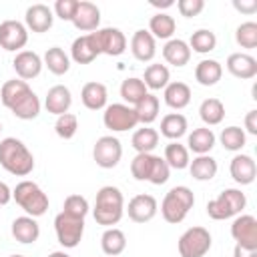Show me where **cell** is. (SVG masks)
<instances>
[{"instance_id":"6da1fadb","label":"cell","mask_w":257,"mask_h":257,"mask_svg":"<svg viewBox=\"0 0 257 257\" xmlns=\"http://www.w3.org/2000/svg\"><path fill=\"white\" fill-rule=\"evenodd\" d=\"M0 100L20 120H32L40 114V100L26 80H6L0 88Z\"/></svg>"},{"instance_id":"7a4b0ae2","label":"cell","mask_w":257,"mask_h":257,"mask_svg":"<svg viewBox=\"0 0 257 257\" xmlns=\"http://www.w3.org/2000/svg\"><path fill=\"white\" fill-rule=\"evenodd\" d=\"M0 167L14 177H28L34 169V155L20 139L6 137L0 141Z\"/></svg>"},{"instance_id":"3957f363","label":"cell","mask_w":257,"mask_h":257,"mask_svg":"<svg viewBox=\"0 0 257 257\" xmlns=\"http://www.w3.org/2000/svg\"><path fill=\"white\" fill-rule=\"evenodd\" d=\"M122 215H124V197L120 189L112 185L100 187L96 193L94 209H92L94 221L104 227H114L122 219Z\"/></svg>"},{"instance_id":"277c9868","label":"cell","mask_w":257,"mask_h":257,"mask_svg":"<svg viewBox=\"0 0 257 257\" xmlns=\"http://www.w3.org/2000/svg\"><path fill=\"white\" fill-rule=\"evenodd\" d=\"M131 175L137 181H149L153 185H165L169 181L171 169L167 161L153 153H137L131 161Z\"/></svg>"},{"instance_id":"5b68a950","label":"cell","mask_w":257,"mask_h":257,"mask_svg":"<svg viewBox=\"0 0 257 257\" xmlns=\"http://www.w3.org/2000/svg\"><path fill=\"white\" fill-rule=\"evenodd\" d=\"M195 205V195L189 187L185 185H177L173 187L161 201V215L167 223L177 225L181 221H185V217L189 215V211Z\"/></svg>"},{"instance_id":"8992f818","label":"cell","mask_w":257,"mask_h":257,"mask_svg":"<svg viewBox=\"0 0 257 257\" xmlns=\"http://www.w3.org/2000/svg\"><path fill=\"white\" fill-rule=\"evenodd\" d=\"M12 199L20 209H24L26 215L30 217H42L48 211V195L34 183V181H20L12 189Z\"/></svg>"},{"instance_id":"52a82bcc","label":"cell","mask_w":257,"mask_h":257,"mask_svg":"<svg viewBox=\"0 0 257 257\" xmlns=\"http://www.w3.org/2000/svg\"><path fill=\"white\" fill-rule=\"evenodd\" d=\"M247 205V197L241 189H223L213 201L207 203V215L215 221H225L241 215Z\"/></svg>"},{"instance_id":"ba28073f","label":"cell","mask_w":257,"mask_h":257,"mask_svg":"<svg viewBox=\"0 0 257 257\" xmlns=\"http://www.w3.org/2000/svg\"><path fill=\"white\" fill-rule=\"evenodd\" d=\"M211 233L205 227H189L177 241L181 257H205L211 249Z\"/></svg>"},{"instance_id":"9c48e42d","label":"cell","mask_w":257,"mask_h":257,"mask_svg":"<svg viewBox=\"0 0 257 257\" xmlns=\"http://www.w3.org/2000/svg\"><path fill=\"white\" fill-rule=\"evenodd\" d=\"M102 122L112 133H124V131L135 128L139 124V118H137V112L133 106H128L124 102H112V104L104 106Z\"/></svg>"},{"instance_id":"30bf717a","label":"cell","mask_w":257,"mask_h":257,"mask_svg":"<svg viewBox=\"0 0 257 257\" xmlns=\"http://www.w3.org/2000/svg\"><path fill=\"white\" fill-rule=\"evenodd\" d=\"M54 231H56L58 243L64 249H74L84 235V219H78L60 211L54 217Z\"/></svg>"},{"instance_id":"8fae6325","label":"cell","mask_w":257,"mask_h":257,"mask_svg":"<svg viewBox=\"0 0 257 257\" xmlns=\"http://www.w3.org/2000/svg\"><path fill=\"white\" fill-rule=\"evenodd\" d=\"M88 36H90V40L96 48V54L120 56L126 50V36L118 28H112V26L98 28V30L90 32Z\"/></svg>"},{"instance_id":"7c38bea8","label":"cell","mask_w":257,"mask_h":257,"mask_svg":"<svg viewBox=\"0 0 257 257\" xmlns=\"http://www.w3.org/2000/svg\"><path fill=\"white\" fill-rule=\"evenodd\" d=\"M92 159L100 169H114L122 159V145L116 137L104 135L92 147Z\"/></svg>"},{"instance_id":"4fadbf2b","label":"cell","mask_w":257,"mask_h":257,"mask_svg":"<svg viewBox=\"0 0 257 257\" xmlns=\"http://www.w3.org/2000/svg\"><path fill=\"white\" fill-rule=\"evenodd\" d=\"M28 42V28L18 20L0 22V46L8 52H20Z\"/></svg>"},{"instance_id":"5bb4252c","label":"cell","mask_w":257,"mask_h":257,"mask_svg":"<svg viewBox=\"0 0 257 257\" xmlns=\"http://www.w3.org/2000/svg\"><path fill=\"white\" fill-rule=\"evenodd\" d=\"M231 237L235 245L257 249V219L253 215H237L231 223Z\"/></svg>"},{"instance_id":"9a60e30c","label":"cell","mask_w":257,"mask_h":257,"mask_svg":"<svg viewBox=\"0 0 257 257\" xmlns=\"http://www.w3.org/2000/svg\"><path fill=\"white\" fill-rule=\"evenodd\" d=\"M124 211L128 213V219L131 221H135V223H149L157 215L159 203H157V199L153 195L141 193V195H135L128 201V205H126Z\"/></svg>"},{"instance_id":"2e32d148","label":"cell","mask_w":257,"mask_h":257,"mask_svg":"<svg viewBox=\"0 0 257 257\" xmlns=\"http://www.w3.org/2000/svg\"><path fill=\"white\" fill-rule=\"evenodd\" d=\"M12 66L20 80H32L42 72L44 64H42V58L34 50H20V52H16V56L12 60Z\"/></svg>"},{"instance_id":"e0dca14e","label":"cell","mask_w":257,"mask_h":257,"mask_svg":"<svg viewBox=\"0 0 257 257\" xmlns=\"http://www.w3.org/2000/svg\"><path fill=\"white\" fill-rule=\"evenodd\" d=\"M72 24L76 30L80 32H94L98 30V24H100V10L96 4L88 2V0H82L78 2V8L72 16Z\"/></svg>"},{"instance_id":"ac0fdd59","label":"cell","mask_w":257,"mask_h":257,"mask_svg":"<svg viewBox=\"0 0 257 257\" xmlns=\"http://www.w3.org/2000/svg\"><path fill=\"white\" fill-rule=\"evenodd\" d=\"M24 22H26V28L32 30V32H46L52 28V22H54V12L50 6L46 4H32L26 8V14H24Z\"/></svg>"},{"instance_id":"d6986e66","label":"cell","mask_w":257,"mask_h":257,"mask_svg":"<svg viewBox=\"0 0 257 257\" xmlns=\"http://www.w3.org/2000/svg\"><path fill=\"white\" fill-rule=\"evenodd\" d=\"M225 66H227V70L235 78H241V80L255 78V74H257V60L251 54H247V52H233V54H229Z\"/></svg>"},{"instance_id":"ffe728a7","label":"cell","mask_w":257,"mask_h":257,"mask_svg":"<svg viewBox=\"0 0 257 257\" xmlns=\"http://www.w3.org/2000/svg\"><path fill=\"white\" fill-rule=\"evenodd\" d=\"M131 52L137 60L141 62H151L157 54V40L153 38V34L145 28L135 30L133 38H131Z\"/></svg>"},{"instance_id":"44dd1931","label":"cell","mask_w":257,"mask_h":257,"mask_svg":"<svg viewBox=\"0 0 257 257\" xmlns=\"http://www.w3.org/2000/svg\"><path fill=\"white\" fill-rule=\"evenodd\" d=\"M229 173H231V177H233L235 183H239V185H251L255 181V177H257V165H255L253 157L239 153V155H235L231 159Z\"/></svg>"},{"instance_id":"7402d4cb","label":"cell","mask_w":257,"mask_h":257,"mask_svg":"<svg viewBox=\"0 0 257 257\" xmlns=\"http://www.w3.org/2000/svg\"><path fill=\"white\" fill-rule=\"evenodd\" d=\"M70 104H72V94H70L68 86H64V84H54L52 88H48L46 98H44V106H46V110H48L50 114L60 116V114L68 112Z\"/></svg>"},{"instance_id":"603a6c76","label":"cell","mask_w":257,"mask_h":257,"mask_svg":"<svg viewBox=\"0 0 257 257\" xmlns=\"http://www.w3.org/2000/svg\"><path fill=\"white\" fill-rule=\"evenodd\" d=\"M10 231H12V237H14L18 243H24V245L34 243V241H38V237H40V227H38L36 219L30 217V215L16 217V219L12 221Z\"/></svg>"},{"instance_id":"cb8c5ba5","label":"cell","mask_w":257,"mask_h":257,"mask_svg":"<svg viewBox=\"0 0 257 257\" xmlns=\"http://www.w3.org/2000/svg\"><path fill=\"white\" fill-rule=\"evenodd\" d=\"M80 100L88 110H102L106 106V100H108V90H106V86L102 82L90 80V82H86L82 86Z\"/></svg>"},{"instance_id":"d4e9b609","label":"cell","mask_w":257,"mask_h":257,"mask_svg":"<svg viewBox=\"0 0 257 257\" xmlns=\"http://www.w3.org/2000/svg\"><path fill=\"white\" fill-rule=\"evenodd\" d=\"M215 141L217 137L209 126H199V128H193V133H189L187 149L193 151L195 155H209L211 149L215 147Z\"/></svg>"},{"instance_id":"484cf974","label":"cell","mask_w":257,"mask_h":257,"mask_svg":"<svg viewBox=\"0 0 257 257\" xmlns=\"http://www.w3.org/2000/svg\"><path fill=\"white\" fill-rule=\"evenodd\" d=\"M163 58H165L169 64L181 68V66H185V64L191 60V48H189V44H187L185 40H181V38H171V40H167V44L163 46Z\"/></svg>"},{"instance_id":"4316f807","label":"cell","mask_w":257,"mask_h":257,"mask_svg":"<svg viewBox=\"0 0 257 257\" xmlns=\"http://www.w3.org/2000/svg\"><path fill=\"white\" fill-rule=\"evenodd\" d=\"M165 104L175 108V110H181L185 108L189 102H191V88L187 82H181V80H175V82H169L165 86Z\"/></svg>"},{"instance_id":"83f0119b","label":"cell","mask_w":257,"mask_h":257,"mask_svg":"<svg viewBox=\"0 0 257 257\" xmlns=\"http://www.w3.org/2000/svg\"><path fill=\"white\" fill-rule=\"evenodd\" d=\"M223 76V66L219 60L213 58H203L197 66H195V80L201 86H213L221 80Z\"/></svg>"},{"instance_id":"f1b7e54d","label":"cell","mask_w":257,"mask_h":257,"mask_svg":"<svg viewBox=\"0 0 257 257\" xmlns=\"http://www.w3.org/2000/svg\"><path fill=\"white\" fill-rule=\"evenodd\" d=\"M189 128L187 116L181 112H169L161 118V135L171 141H179Z\"/></svg>"},{"instance_id":"f546056e","label":"cell","mask_w":257,"mask_h":257,"mask_svg":"<svg viewBox=\"0 0 257 257\" xmlns=\"http://www.w3.org/2000/svg\"><path fill=\"white\" fill-rule=\"evenodd\" d=\"M177 30V22L171 14L167 12H157L155 16H151L149 20V32L153 34V38H161V40H171V36Z\"/></svg>"},{"instance_id":"4dcf8cb0","label":"cell","mask_w":257,"mask_h":257,"mask_svg":"<svg viewBox=\"0 0 257 257\" xmlns=\"http://www.w3.org/2000/svg\"><path fill=\"white\" fill-rule=\"evenodd\" d=\"M100 249L108 257H116L126 249V235L116 227H106L100 237Z\"/></svg>"},{"instance_id":"1f68e13d","label":"cell","mask_w":257,"mask_h":257,"mask_svg":"<svg viewBox=\"0 0 257 257\" xmlns=\"http://www.w3.org/2000/svg\"><path fill=\"white\" fill-rule=\"evenodd\" d=\"M42 64L56 76H62L70 70V58L68 54L60 48V46H50L46 52H44V58H42Z\"/></svg>"},{"instance_id":"d6a6232c","label":"cell","mask_w":257,"mask_h":257,"mask_svg":"<svg viewBox=\"0 0 257 257\" xmlns=\"http://www.w3.org/2000/svg\"><path fill=\"white\" fill-rule=\"evenodd\" d=\"M217 161L211 155H197L189 163V171L195 181H211L217 175Z\"/></svg>"},{"instance_id":"836d02e7","label":"cell","mask_w":257,"mask_h":257,"mask_svg":"<svg viewBox=\"0 0 257 257\" xmlns=\"http://www.w3.org/2000/svg\"><path fill=\"white\" fill-rule=\"evenodd\" d=\"M147 94H149V88L145 86L143 78L131 76V78H124L120 84V96H122L124 104H128V106L139 104Z\"/></svg>"},{"instance_id":"e575fe53","label":"cell","mask_w":257,"mask_h":257,"mask_svg":"<svg viewBox=\"0 0 257 257\" xmlns=\"http://www.w3.org/2000/svg\"><path fill=\"white\" fill-rule=\"evenodd\" d=\"M70 56L76 64H90L98 54H96V48L90 40L88 34H82L78 38H74L72 46H70Z\"/></svg>"},{"instance_id":"d590c367","label":"cell","mask_w":257,"mask_h":257,"mask_svg":"<svg viewBox=\"0 0 257 257\" xmlns=\"http://www.w3.org/2000/svg\"><path fill=\"white\" fill-rule=\"evenodd\" d=\"M199 116L207 126L221 124L225 118V104L219 98H205L199 106Z\"/></svg>"},{"instance_id":"8d00e7d4","label":"cell","mask_w":257,"mask_h":257,"mask_svg":"<svg viewBox=\"0 0 257 257\" xmlns=\"http://www.w3.org/2000/svg\"><path fill=\"white\" fill-rule=\"evenodd\" d=\"M169 80H171V72H169V68H167L165 64L153 62V64H149V66L145 68V78H143V82H145L147 88H151V90H161V88H165V86L169 84Z\"/></svg>"},{"instance_id":"74e56055","label":"cell","mask_w":257,"mask_h":257,"mask_svg":"<svg viewBox=\"0 0 257 257\" xmlns=\"http://www.w3.org/2000/svg\"><path fill=\"white\" fill-rule=\"evenodd\" d=\"M169 165V169H187L191 159H189V149L185 145H181L179 141H171L167 147H165V157H163Z\"/></svg>"},{"instance_id":"f35d334b","label":"cell","mask_w":257,"mask_h":257,"mask_svg":"<svg viewBox=\"0 0 257 257\" xmlns=\"http://www.w3.org/2000/svg\"><path fill=\"white\" fill-rule=\"evenodd\" d=\"M131 145L137 153H153L159 145V131H155L153 126H143V128L135 131Z\"/></svg>"},{"instance_id":"ab89813d","label":"cell","mask_w":257,"mask_h":257,"mask_svg":"<svg viewBox=\"0 0 257 257\" xmlns=\"http://www.w3.org/2000/svg\"><path fill=\"white\" fill-rule=\"evenodd\" d=\"M187 44H189L191 50H195V52H199V54H207V52L215 50V46H217V36H215V32L209 30V28H199V30H195V32L191 34V40H189Z\"/></svg>"},{"instance_id":"60d3db41","label":"cell","mask_w":257,"mask_h":257,"mask_svg":"<svg viewBox=\"0 0 257 257\" xmlns=\"http://www.w3.org/2000/svg\"><path fill=\"white\" fill-rule=\"evenodd\" d=\"M159 96H155V94H147L139 104H135L133 108H135V112H137V118H139V122H143L145 126H149L151 122H155L157 120V116H159Z\"/></svg>"},{"instance_id":"b9f144b4","label":"cell","mask_w":257,"mask_h":257,"mask_svg":"<svg viewBox=\"0 0 257 257\" xmlns=\"http://www.w3.org/2000/svg\"><path fill=\"white\" fill-rule=\"evenodd\" d=\"M245 141H247V135L241 126H225L219 135V143L223 145V149L227 151H233V153H239L243 147H245Z\"/></svg>"},{"instance_id":"7bdbcfd3","label":"cell","mask_w":257,"mask_h":257,"mask_svg":"<svg viewBox=\"0 0 257 257\" xmlns=\"http://www.w3.org/2000/svg\"><path fill=\"white\" fill-rule=\"evenodd\" d=\"M235 42L241 48H255L257 46V22H243L235 30Z\"/></svg>"},{"instance_id":"ee69618b","label":"cell","mask_w":257,"mask_h":257,"mask_svg":"<svg viewBox=\"0 0 257 257\" xmlns=\"http://www.w3.org/2000/svg\"><path fill=\"white\" fill-rule=\"evenodd\" d=\"M76 131H78V116H76V114H72V112H64V114L56 116L54 133H56L60 139L68 141V139H72V137L76 135Z\"/></svg>"},{"instance_id":"f6af8a7d","label":"cell","mask_w":257,"mask_h":257,"mask_svg":"<svg viewBox=\"0 0 257 257\" xmlns=\"http://www.w3.org/2000/svg\"><path fill=\"white\" fill-rule=\"evenodd\" d=\"M88 201L82 197V195H68L64 199V205H62V213L66 215H72V217H78V219H84L86 213H88Z\"/></svg>"},{"instance_id":"bcb514c9","label":"cell","mask_w":257,"mask_h":257,"mask_svg":"<svg viewBox=\"0 0 257 257\" xmlns=\"http://www.w3.org/2000/svg\"><path fill=\"white\" fill-rule=\"evenodd\" d=\"M76 8H78V0H56L52 12H54L60 20L72 22V16H74Z\"/></svg>"},{"instance_id":"7dc6e473","label":"cell","mask_w":257,"mask_h":257,"mask_svg":"<svg viewBox=\"0 0 257 257\" xmlns=\"http://www.w3.org/2000/svg\"><path fill=\"white\" fill-rule=\"evenodd\" d=\"M177 8H179L181 16L193 18V16H197V14L203 12L205 2H203V0H179V2H177Z\"/></svg>"},{"instance_id":"c3c4849f","label":"cell","mask_w":257,"mask_h":257,"mask_svg":"<svg viewBox=\"0 0 257 257\" xmlns=\"http://www.w3.org/2000/svg\"><path fill=\"white\" fill-rule=\"evenodd\" d=\"M233 8L245 14L257 12V0H233Z\"/></svg>"},{"instance_id":"681fc988","label":"cell","mask_w":257,"mask_h":257,"mask_svg":"<svg viewBox=\"0 0 257 257\" xmlns=\"http://www.w3.org/2000/svg\"><path fill=\"white\" fill-rule=\"evenodd\" d=\"M245 131L249 135H257V110L255 108L245 114Z\"/></svg>"},{"instance_id":"f907efd6","label":"cell","mask_w":257,"mask_h":257,"mask_svg":"<svg viewBox=\"0 0 257 257\" xmlns=\"http://www.w3.org/2000/svg\"><path fill=\"white\" fill-rule=\"evenodd\" d=\"M10 201H12V189L4 181H0V207L8 205Z\"/></svg>"},{"instance_id":"816d5d0a","label":"cell","mask_w":257,"mask_h":257,"mask_svg":"<svg viewBox=\"0 0 257 257\" xmlns=\"http://www.w3.org/2000/svg\"><path fill=\"white\" fill-rule=\"evenodd\" d=\"M233 257H257V249H247V247L235 245V249H233Z\"/></svg>"},{"instance_id":"f5cc1de1","label":"cell","mask_w":257,"mask_h":257,"mask_svg":"<svg viewBox=\"0 0 257 257\" xmlns=\"http://www.w3.org/2000/svg\"><path fill=\"white\" fill-rule=\"evenodd\" d=\"M173 4H175L173 0H163V2H161V0H151V6H155V8H159V10H161V8H169V6H173Z\"/></svg>"},{"instance_id":"db71d44e","label":"cell","mask_w":257,"mask_h":257,"mask_svg":"<svg viewBox=\"0 0 257 257\" xmlns=\"http://www.w3.org/2000/svg\"><path fill=\"white\" fill-rule=\"evenodd\" d=\"M48 257H70L68 253H64V251H54V253H50Z\"/></svg>"},{"instance_id":"11a10c76","label":"cell","mask_w":257,"mask_h":257,"mask_svg":"<svg viewBox=\"0 0 257 257\" xmlns=\"http://www.w3.org/2000/svg\"><path fill=\"white\" fill-rule=\"evenodd\" d=\"M10 257H24V255H10Z\"/></svg>"},{"instance_id":"9f6ffc18","label":"cell","mask_w":257,"mask_h":257,"mask_svg":"<svg viewBox=\"0 0 257 257\" xmlns=\"http://www.w3.org/2000/svg\"><path fill=\"white\" fill-rule=\"evenodd\" d=\"M0 133H2V122H0Z\"/></svg>"}]
</instances>
